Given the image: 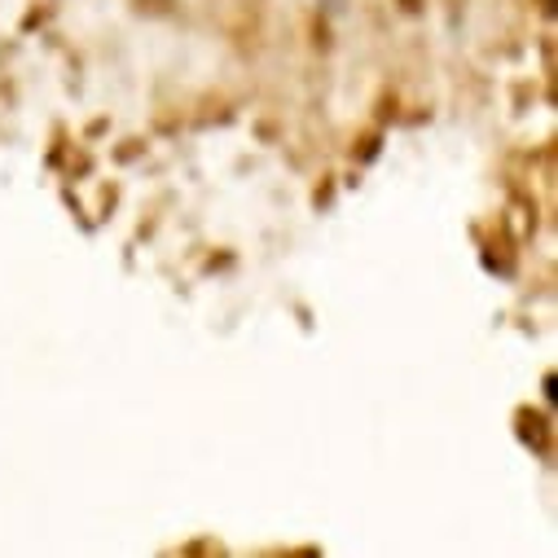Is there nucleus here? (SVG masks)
Listing matches in <instances>:
<instances>
[]
</instances>
